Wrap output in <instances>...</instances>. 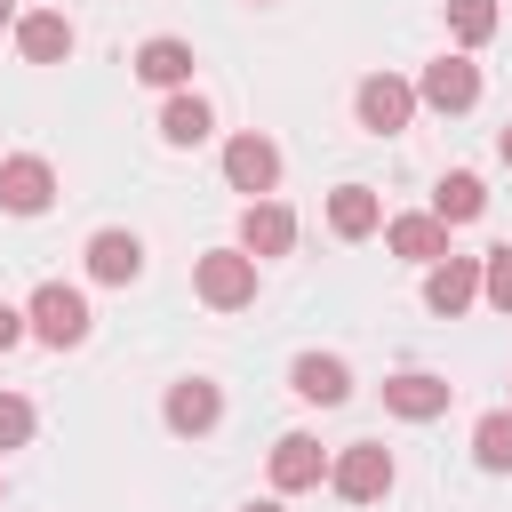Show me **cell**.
<instances>
[{
    "label": "cell",
    "mask_w": 512,
    "mask_h": 512,
    "mask_svg": "<svg viewBox=\"0 0 512 512\" xmlns=\"http://www.w3.org/2000/svg\"><path fill=\"white\" fill-rule=\"evenodd\" d=\"M8 16H16V0H0V24H8Z\"/></svg>",
    "instance_id": "4316f807"
},
{
    "label": "cell",
    "mask_w": 512,
    "mask_h": 512,
    "mask_svg": "<svg viewBox=\"0 0 512 512\" xmlns=\"http://www.w3.org/2000/svg\"><path fill=\"white\" fill-rule=\"evenodd\" d=\"M376 224H384V200H376L368 184H336V192H328V232H336V240H368Z\"/></svg>",
    "instance_id": "2e32d148"
},
{
    "label": "cell",
    "mask_w": 512,
    "mask_h": 512,
    "mask_svg": "<svg viewBox=\"0 0 512 512\" xmlns=\"http://www.w3.org/2000/svg\"><path fill=\"white\" fill-rule=\"evenodd\" d=\"M472 456H480L488 472H512V408H496V416L472 424Z\"/></svg>",
    "instance_id": "7402d4cb"
},
{
    "label": "cell",
    "mask_w": 512,
    "mask_h": 512,
    "mask_svg": "<svg viewBox=\"0 0 512 512\" xmlns=\"http://www.w3.org/2000/svg\"><path fill=\"white\" fill-rule=\"evenodd\" d=\"M160 136H168L176 152H192V144H208V136H216V112H208L192 88H176V96L160 104Z\"/></svg>",
    "instance_id": "ac0fdd59"
},
{
    "label": "cell",
    "mask_w": 512,
    "mask_h": 512,
    "mask_svg": "<svg viewBox=\"0 0 512 512\" xmlns=\"http://www.w3.org/2000/svg\"><path fill=\"white\" fill-rule=\"evenodd\" d=\"M192 288H200L216 312H240V304L256 296V256H248V248H208V256L192 264Z\"/></svg>",
    "instance_id": "6da1fadb"
},
{
    "label": "cell",
    "mask_w": 512,
    "mask_h": 512,
    "mask_svg": "<svg viewBox=\"0 0 512 512\" xmlns=\"http://www.w3.org/2000/svg\"><path fill=\"white\" fill-rule=\"evenodd\" d=\"M168 432H184V440H200V432H216V416H224V392L208 384V376H184V384H168Z\"/></svg>",
    "instance_id": "30bf717a"
},
{
    "label": "cell",
    "mask_w": 512,
    "mask_h": 512,
    "mask_svg": "<svg viewBox=\"0 0 512 512\" xmlns=\"http://www.w3.org/2000/svg\"><path fill=\"white\" fill-rule=\"evenodd\" d=\"M224 184L248 192V200H264V192L280 184V152H272V136H256V128L232 136V144H224Z\"/></svg>",
    "instance_id": "52a82bcc"
},
{
    "label": "cell",
    "mask_w": 512,
    "mask_h": 512,
    "mask_svg": "<svg viewBox=\"0 0 512 512\" xmlns=\"http://www.w3.org/2000/svg\"><path fill=\"white\" fill-rule=\"evenodd\" d=\"M88 272H96L104 288H128V280L144 272V240H136V232H96V240H88Z\"/></svg>",
    "instance_id": "e0dca14e"
},
{
    "label": "cell",
    "mask_w": 512,
    "mask_h": 512,
    "mask_svg": "<svg viewBox=\"0 0 512 512\" xmlns=\"http://www.w3.org/2000/svg\"><path fill=\"white\" fill-rule=\"evenodd\" d=\"M320 480H328L320 440H312V432H280V440H272V488H280V496H304V488H320Z\"/></svg>",
    "instance_id": "9c48e42d"
},
{
    "label": "cell",
    "mask_w": 512,
    "mask_h": 512,
    "mask_svg": "<svg viewBox=\"0 0 512 512\" xmlns=\"http://www.w3.org/2000/svg\"><path fill=\"white\" fill-rule=\"evenodd\" d=\"M248 512H280V504H248Z\"/></svg>",
    "instance_id": "83f0119b"
},
{
    "label": "cell",
    "mask_w": 512,
    "mask_h": 512,
    "mask_svg": "<svg viewBox=\"0 0 512 512\" xmlns=\"http://www.w3.org/2000/svg\"><path fill=\"white\" fill-rule=\"evenodd\" d=\"M384 240H392V256H408V264H440V256H448V224H440V216H392Z\"/></svg>",
    "instance_id": "d6986e66"
},
{
    "label": "cell",
    "mask_w": 512,
    "mask_h": 512,
    "mask_svg": "<svg viewBox=\"0 0 512 512\" xmlns=\"http://www.w3.org/2000/svg\"><path fill=\"white\" fill-rule=\"evenodd\" d=\"M480 208H488V184H480L472 168H456V176L432 184V216H440V224H472Z\"/></svg>",
    "instance_id": "ffe728a7"
},
{
    "label": "cell",
    "mask_w": 512,
    "mask_h": 512,
    "mask_svg": "<svg viewBox=\"0 0 512 512\" xmlns=\"http://www.w3.org/2000/svg\"><path fill=\"white\" fill-rule=\"evenodd\" d=\"M480 296H488L496 312H512V248H488V256H480Z\"/></svg>",
    "instance_id": "603a6c76"
},
{
    "label": "cell",
    "mask_w": 512,
    "mask_h": 512,
    "mask_svg": "<svg viewBox=\"0 0 512 512\" xmlns=\"http://www.w3.org/2000/svg\"><path fill=\"white\" fill-rule=\"evenodd\" d=\"M24 440H32V400L0 392V448H24Z\"/></svg>",
    "instance_id": "cb8c5ba5"
},
{
    "label": "cell",
    "mask_w": 512,
    "mask_h": 512,
    "mask_svg": "<svg viewBox=\"0 0 512 512\" xmlns=\"http://www.w3.org/2000/svg\"><path fill=\"white\" fill-rule=\"evenodd\" d=\"M288 384H296V400H312V408H336V400L352 392V368H344L336 352H304V360L288 368Z\"/></svg>",
    "instance_id": "5bb4252c"
},
{
    "label": "cell",
    "mask_w": 512,
    "mask_h": 512,
    "mask_svg": "<svg viewBox=\"0 0 512 512\" xmlns=\"http://www.w3.org/2000/svg\"><path fill=\"white\" fill-rule=\"evenodd\" d=\"M496 152H504V168H512V128H504V136H496Z\"/></svg>",
    "instance_id": "484cf974"
},
{
    "label": "cell",
    "mask_w": 512,
    "mask_h": 512,
    "mask_svg": "<svg viewBox=\"0 0 512 512\" xmlns=\"http://www.w3.org/2000/svg\"><path fill=\"white\" fill-rule=\"evenodd\" d=\"M48 200H56V168L40 152H8L0 160V208L8 216H40Z\"/></svg>",
    "instance_id": "5b68a950"
},
{
    "label": "cell",
    "mask_w": 512,
    "mask_h": 512,
    "mask_svg": "<svg viewBox=\"0 0 512 512\" xmlns=\"http://www.w3.org/2000/svg\"><path fill=\"white\" fill-rule=\"evenodd\" d=\"M240 248H248L256 264H264V256H288V248H296V216H288L280 200H248V208H240Z\"/></svg>",
    "instance_id": "8fae6325"
},
{
    "label": "cell",
    "mask_w": 512,
    "mask_h": 512,
    "mask_svg": "<svg viewBox=\"0 0 512 512\" xmlns=\"http://www.w3.org/2000/svg\"><path fill=\"white\" fill-rule=\"evenodd\" d=\"M416 88L408 80H392V72H368L360 80V96H352V112H360V128H376V136H400L408 120H416Z\"/></svg>",
    "instance_id": "7a4b0ae2"
},
{
    "label": "cell",
    "mask_w": 512,
    "mask_h": 512,
    "mask_svg": "<svg viewBox=\"0 0 512 512\" xmlns=\"http://www.w3.org/2000/svg\"><path fill=\"white\" fill-rule=\"evenodd\" d=\"M472 296H480V256H456V248H448L440 264H424V304H432L440 320H456Z\"/></svg>",
    "instance_id": "ba28073f"
},
{
    "label": "cell",
    "mask_w": 512,
    "mask_h": 512,
    "mask_svg": "<svg viewBox=\"0 0 512 512\" xmlns=\"http://www.w3.org/2000/svg\"><path fill=\"white\" fill-rule=\"evenodd\" d=\"M448 32H456V48H488L496 40V0H448Z\"/></svg>",
    "instance_id": "44dd1931"
},
{
    "label": "cell",
    "mask_w": 512,
    "mask_h": 512,
    "mask_svg": "<svg viewBox=\"0 0 512 512\" xmlns=\"http://www.w3.org/2000/svg\"><path fill=\"white\" fill-rule=\"evenodd\" d=\"M16 48H24V64H64V56H72V16H64V8L16 16Z\"/></svg>",
    "instance_id": "4fadbf2b"
},
{
    "label": "cell",
    "mask_w": 512,
    "mask_h": 512,
    "mask_svg": "<svg viewBox=\"0 0 512 512\" xmlns=\"http://www.w3.org/2000/svg\"><path fill=\"white\" fill-rule=\"evenodd\" d=\"M448 392H456L448 376H432V368H408V376H392V384H384V408H392V416H408V424H432V416L448 408Z\"/></svg>",
    "instance_id": "7c38bea8"
},
{
    "label": "cell",
    "mask_w": 512,
    "mask_h": 512,
    "mask_svg": "<svg viewBox=\"0 0 512 512\" xmlns=\"http://www.w3.org/2000/svg\"><path fill=\"white\" fill-rule=\"evenodd\" d=\"M136 80L176 96V88L192 80V40H168V32H160V40H144V48H136Z\"/></svg>",
    "instance_id": "9a60e30c"
},
{
    "label": "cell",
    "mask_w": 512,
    "mask_h": 512,
    "mask_svg": "<svg viewBox=\"0 0 512 512\" xmlns=\"http://www.w3.org/2000/svg\"><path fill=\"white\" fill-rule=\"evenodd\" d=\"M416 96H424L432 112H472V104H480V64H472V56H432L424 80H416Z\"/></svg>",
    "instance_id": "8992f818"
},
{
    "label": "cell",
    "mask_w": 512,
    "mask_h": 512,
    "mask_svg": "<svg viewBox=\"0 0 512 512\" xmlns=\"http://www.w3.org/2000/svg\"><path fill=\"white\" fill-rule=\"evenodd\" d=\"M328 480H336V496H344V504H376V496L392 488V448H376V440H352V448L328 464Z\"/></svg>",
    "instance_id": "277c9868"
},
{
    "label": "cell",
    "mask_w": 512,
    "mask_h": 512,
    "mask_svg": "<svg viewBox=\"0 0 512 512\" xmlns=\"http://www.w3.org/2000/svg\"><path fill=\"white\" fill-rule=\"evenodd\" d=\"M24 320H32V336H40V344H56V352H64V344H80V336H88V296H80V288H64V280H48V288L32 296V312H24Z\"/></svg>",
    "instance_id": "3957f363"
},
{
    "label": "cell",
    "mask_w": 512,
    "mask_h": 512,
    "mask_svg": "<svg viewBox=\"0 0 512 512\" xmlns=\"http://www.w3.org/2000/svg\"><path fill=\"white\" fill-rule=\"evenodd\" d=\"M16 336H24V312H8V304H0V352H8Z\"/></svg>",
    "instance_id": "d4e9b609"
}]
</instances>
